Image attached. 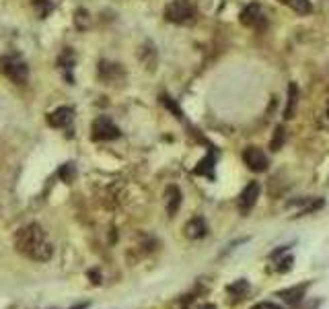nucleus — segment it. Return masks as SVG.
I'll list each match as a JSON object with an SVG mask.
<instances>
[{
	"instance_id": "obj_1",
	"label": "nucleus",
	"mask_w": 329,
	"mask_h": 309,
	"mask_svg": "<svg viewBox=\"0 0 329 309\" xmlns=\"http://www.w3.org/2000/svg\"><path fill=\"white\" fill-rule=\"evenodd\" d=\"M14 248L19 250L25 258L35 262H47L54 250L47 242L45 231L37 225V222H29V225L21 227L14 235Z\"/></svg>"
},
{
	"instance_id": "obj_2",
	"label": "nucleus",
	"mask_w": 329,
	"mask_h": 309,
	"mask_svg": "<svg viewBox=\"0 0 329 309\" xmlns=\"http://www.w3.org/2000/svg\"><path fill=\"white\" fill-rule=\"evenodd\" d=\"M165 19L175 25H185L196 19V6L192 0H171L165 8Z\"/></svg>"
},
{
	"instance_id": "obj_3",
	"label": "nucleus",
	"mask_w": 329,
	"mask_h": 309,
	"mask_svg": "<svg viewBox=\"0 0 329 309\" xmlns=\"http://www.w3.org/2000/svg\"><path fill=\"white\" fill-rule=\"evenodd\" d=\"M0 68H2V72L16 84H25L27 78H29V66L19 54L4 56L2 60H0Z\"/></svg>"
},
{
	"instance_id": "obj_4",
	"label": "nucleus",
	"mask_w": 329,
	"mask_h": 309,
	"mask_svg": "<svg viewBox=\"0 0 329 309\" xmlns=\"http://www.w3.org/2000/svg\"><path fill=\"white\" fill-rule=\"evenodd\" d=\"M122 136V132H119V128L111 122V118L107 116H99L93 126H91V138L95 142H105V140H115Z\"/></svg>"
},
{
	"instance_id": "obj_5",
	"label": "nucleus",
	"mask_w": 329,
	"mask_h": 309,
	"mask_svg": "<svg viewBox=\"0 0 329 309\" xmlns=\"http://www.w3.org/2000/svg\"><path fill=\"white\" fill-rule=\"evenodd\" d=\"M243 161L251 171H255V174H262V171H266L268 165H270L266 152L262 148H257V146H247L243 150Z\"/></svg>"
},
{
	"instance_id": "obj_6",
	"label": "nucleus",
	"mask_w": 329,
	"mask_h": 309,
	"mask_svg": "<svg viewBox=\"0 0 329 309\" xmlns=\"http://www.w3.org/2000/svg\"><path fill=\"white\" fill-rule=\"evenodd\" d=\"M241 23L245 27H253V29H264L266 25V14L257 2H251L249 6H245L241 10Z\"/></svg>"
},
{
	"instance_id": "obj_7",
	"label": "nucleus",
	"mask_w": 329,
	"mask_h": 309,
	"mask_svg": "<svg viewBox=\"0 0 329 309\" xmlns=\"http://www.w3.org/2000/svg\"><path fill=\"white\" fill-rule=\"evenodd\" d=\"M257 198H259V184L257 182H249L243 188V192L239 194V210H241V214L251 212V208L255 206Z\"/></svg>"
},
{
	"instance_id": "obj_8",
	"label": "nucleus",
	"mask_w": 329,
	"mask_h": 309,
	"mask_svg": "<svg viewBox=\"0 0 329 309\" xmlns=\"http://www.w3.org/2000/svg\"><path fill=\"white\" fill-rule=\"evenodd\" d=\"M72 120H74V110L70 106H62L51 114H47V124L51 128H66L72 124Z\"/></svg>"
},
{
	"instance_id": "obj_9",
	"label": "nucleus",
	"mask_w": 329,
	"mask_h": 309,
	"mask_svg": "<svg viewBox=\"0 0 329 309\" xmlns=\"http://www.w3.org/2000/svg\"><path fill=\"white\" fill-rule=\"evenodd\" d=\"M311 286V282H303V284H294V286H290V288H284V290H280L278 293V297L284 301V303H288V305H299L301 301H303V297L307 295V288Z\"/></svg>"
},
{
	"instance_id": "obj_10",
	"label": "nucleus",
	"mask_w": 329,
	"mask_h": 309,
	"mask_svg": "<svg viewBox=\"0 0 329 309\" xmlns=\"http://www.w3.org/2000/svg\"><path fill=\"white\" fill-rule=\"evenodd\" d=\"M97 72H99V78L103 82H107V84H113L117 80V76H122V66L119 64H113V62H107V60H101L99 62V68H97Z\"/></svg>"
},
{
	"instance_id": "obj_11",
	"label": "nucleus",
	"mask_w": 329,
	"mask_h": 309,
	"mask_svg": "<svg viewBox=\"0 0 329 309\" xmlns=\"http://www.w3.org/2000/svg\"><path fill=\"white\" fill-rule=\"evenodd\" d=\"M183 233H185L187 239H202V237H206V233H208V225H206V220H204L202 216H194V218L183 227Z\"/></svg>"
},
{
	"instance_id": "obj_12",
	"label": "nucleus",
	"mask_w": 329,
	"mask_h": 309,
	"mask_svg": "<svg viewBox=\"0 0 329 309\" xmlns=\"http://www.w3.org/2000/svg\"><path fill=\"white\" fill-rule=\"evenodd\" d=\"M72 66H74V52L70 48H66L62 54H60V58H58V68L64 72V78L70 82V84L74 82V78H72Z\"/></svg>"
},
{
	"instance_id": "obj_13",
	"label": "nucleus",
	"mask_w": 329,
	"mask_h": 309,
	"mask_svg": "<svg viewBox=\"0 0 329 309\" xmlns=\"http://www.w3.org/2000/svg\"><path fill=\"white\" fill-rule=\"evenodd\" d=\"M214 163H216V152H214V148H210V152L206 154V157L196 165V169H194V174L196 176H206V178H214Z\"/></svg>"
},
{
	"instance_id": "obj_14",
	"label": "nucleus",
	"mask_w": 329,
	"mask_h": 309,
	"mask_svg": "<svg viewBox=\"0 0 329 309\" xmlns=\"http://www.w3.org/2000/svg\"><path fill=\"white\" fill-rule=\"evenodd\" d=\"M181 206V192L177 186H169L167 188V214L175 216Z\"/></svg>"
},
{
	"instance_id": "obj_15",
	"label": "nucleus",
	"mask_w": 329,
	"mask_h": 309,
	"mask_svg": "<svg viewBox=\"0 0 329 309\" xmlns=\"http://www.w3.org/2000/svg\"><path fill=\"white\" fill-rule=\"evenodd\" d=\"M297 106H299V87L294 82L288 84V101H286V110H284V120H292L297 114Z\"/></svg>"
},
{
	"instance_id": "obj_16",
	"label": "nucleus",
	"mask_w": 329,
	"mask_h": 309,
	"mask_svg": "<svg viewBox=\"0 0 329 309\" xmlns=\"http://www.w3.org/2000/svg\"><path fill=\"white\" fill-rule=\"evenodd\" d=\"M280 2L290 6L294 12H299V14H309L311 12V0H280Z\"/></svg>"
},
{
	"instance_id": "obj_17",
	"label": "nucleus",
	"mask_w": 329,
	"mask_h": 309,
	"mask_svg": "<svg viewBox=\"0 0 329 309\" xmlns=\"http://www.w3.org/2000/svg\"><path fill=\"white\" fill-rule=\"evenodd\" d=\"M161 103H163V106L173 114V116H175L177 120H183V114H181V108L177 106V101L175 99H173L171 95H167V93H163L161 95Z\"/></svg>"
},
{
	"instance_id": "obj_18",
	"label": "nucleus",
	"mask_w": 329,
	"mask_h": 309,
	"mask_svg": "<svg viewBox=\"0 0 329 309\" xmlns=\"http://www.w3.org/2000/svg\"><path fill=\"white\" fill-rule=\"evenodd\" d=\"M284 138H286V128H284V126H276L274 136H272V142H270V148H272L274 152L280 150L282 144H284Z\"/></svg>"
},
{
	"instance_id": "obj_19",
	"label": "nucleus",
	"mask_w": 329,
	"mask_h": 309,
	"mask_svg": "<svg viewBox=\"0 0 329 309\" xmlns=\"http://www.w3.org/2000/svg\"><path fill=\"white\" fill-rule=\"evenodd\" d=\"M58 176H60V180L66 182V184L74 182V178H76V167H74V163H64V165L60 167V171H58Z\"/></svg>"
},
{
	"instance_id": "obj_20",
	"label": "nucleus",
	"mask_w": 329,
	"mask_h": 309,
	"mask_svg": "<svg viewBox=\"0 0 329 309\" xmlns=\"http://www.w3.org/2000/svg\"><path fill=\"white\" fill-rule=\"evenodd\" d=\"M247 288H249V282H247L245 278H239L237 282H233V284H229V286H227V290H229L231 295H235V297L243 295V293H245Z\"/></svg>"
},
{
	"instance_id": "obj_21",
	"label": "nucleus",
	"mask_w": 329,
	"mask_h": 309,
	"mask_svg": "<svg viewBox=\"0 0 329 309\" xmlns=\"http://www.w3.org/2000/svg\"><path fill=\"white\" fill-rule=\"evenodd\" d=\"M33 6L37 8L39 19H45V16L51 12V8H54V4H51L49 0H33Z\"/></svg>"
},
{
	"instance_id": "obj_22",
	"label": "nucleus",
	"mask_w": 329,
	"mask_h": 309,
	"mask_svg": "<svg viewBox=\"0 0 329 309\" xmlns=\"http://www.w3.org/2000/svg\"><path fill=\"white\" fill-rule=\"evenodd\" d=\"M74 21H76V27L78 29H86V27H89V12H86L84 8H78Z\"/></svg>"
},
{
	"instance_id": "obj_23",
	"label": "nucleus",
	"mask_w": 329,
	"mask_h": 309,
	"mask_svg": "<svg viewBox=\"0 0 329 309\" xmlns=\"http://www.w3.org/2000/svg\"><path fill=\"white\" fill-rule=\"evenodd\" d=\"M325 202L319 198V200H311L309 202V206H307V208H303L301 212H299V216H305V214H309V212H315V210H319L321 208V206H323Z\"/></svg>"
},
{
	"instance_id": "obj_24",
	"label": "nucleus",
	"mask_w": 329,
	"mask_h": 309,
	"mask_svg": "<svg viewBox=\"0 0 329 309\" xmlns=\"http://www.w3.org/2000/svg\"><path fill=\"white\" fill-rule=\"evenodd\" d=\"M292 262H294V258H292V256H288L286 260H280V266H278V270H280V272H288V270L292 268Z\"/></svg>"
},
{
	"instance_id": "obj_25",
	"label": "nucleus",
	"mask_w": 329,
	"mask_h": 309,
	"mask_svg": "<svg viewBox=\"0 0 329 309\" xmlns=\"http://www.w3.org/2000/svg\"><path fill=\"white\" fill-rule=\"evenodd\" d=\"M253 309H282V307L274 305V303H259V305H255Z\"/></svg>"
},
{
	"instance_id": "obj_26",
	"label": "nucleus",
	"mask_w": 329,
	"mask_h": 309,
	"mask_svg": "<svg viewBox=\"0 0 329 309\" xmlns=\"http://www.w3.org/2000/svg\"><path fill=\"white\" fill-rule=\"evenodd\" d=\"M202 309H216V305H212V303H206V305H202Z\"/></svg>"
},
{
	"instance_id": "obj_27",
	"label": "nucleus",
	"mask_w": 329,
	"mask_h": 309,
	"mask_svg": "<svg viewBox=\"0 0 329 309\" xmlns=\"http://www.w3.org/2000/svg\"><path fill=\"white\" fill-rule=\"evenodd\" d=\"M327 116H329V110H327Z\"/></svg>"
}]
</instances>
